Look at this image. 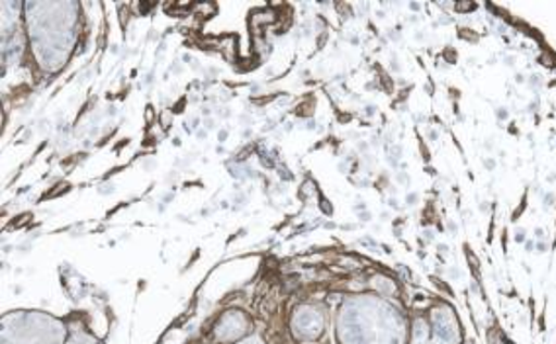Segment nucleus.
<instances>
[{
  "mask_svg": "<svg viewBox=\"0 0 556 344\" xmlns=\"http://www.w3.org/2000/svg\"><path fill=\"white\" fill-rule=\"evenodd\" d=\"M497 118H500V119H506L507 118L506 109L497 110Z\"/></svg>",
  "mask_w": 556,
  "mask_h": 344,
  "instance_id": "6e6552de",
  "label": "nucleus"
},
{
  "mask_svg": "<svg viewBox=\"0 0 556 344\" xmlns=\"http://www.w3.org/2000/svg\"><path fill=\"white\" fill-rule=\"evenodd\" d=\"M251 331V321L248 315L239 309L226 311L214 327V339L222 344H236L243 341V336Z\"/></svg>",
  "mask_w": 556,
  "mask_h": 344,
  "instance_id": "20e7f679",
  "label": "nucleus"
},
{
  "mask_svg": "<svg viewBox=\"0 0 556 344\" xmlns=\"http://www.w3.org/2000/svg\"><path fill=\"white\" fill-rule=\"evenodd\" d=\"M484 165H486L488 170H492V168H494V161L486 158V161H484Z\"/></svg>",
  "mask_w": 556,
  "mask_h": 344,
  "instance_id": "1a4fd4ad",
  "label": "nucleus"
},
{
  "mask_svg": "<svg viewBox=\"0 0 556 344\" xmlns=\"http://www.w3.org/2000/svg\"><path fill=\"white\" fill-rule=\"evenodd\" d=\"M407 202H409V204H416L417 196H414V194H409V196H407Z\"/></svg>",
  "mask_w": 556,
  "mask_h": 344,
  "instance_id": "9d476101",
  "label": "nucleus"
},
{
  "mask_svg": "<svg viewBox=\"0 0 556 344\" xmlns=\"http://www.w3.org/2000/svg\"><path fill=\"white\" fill-rule=\"evenodd\" d=\"M324 331H326L324 309L312 304L296 307L294 317H292V333L299 341H318Z\"/></svg>",
  "mask_w": 556,
  "mask_h": 344,
  "instance_id": "7ed1b4c3",
  "label": "nucleus"
},
{
  "mask_svg": "<svg viewBox=\"0 0 556 344\" xmlns=\"http://www.w3.org/2000/svg\"><path fill=\"white\" fill-rule=\"evenodd\" d=\"M556 180V175H551V177H548V182H555Z\"/></svg>",
  "mask_w": 556,
  "mask_h": 344,
  "instance_id": "f8f14e48",
  "label": "nucleus"
},
{
  "mask_svg": "<svg viewBox=\"0 0 556 344\" xmlns=\"http://www.w3.org/2000/svg\"><path fill=\"white\" fill-rule=\"evenodd\" d=\"M553 202H555V196H553V194H546L545 206H553Z\"/></svg>",
  "mask_w": 556,
  "mask_h": 344,
  "instance_id": "0eeeda50",
  "label": "nucleus"
},
{
  "mask_svg": "<svg viewBox=\"0 0 556 344\" xmlns=\"http://www.w3.org/2000/svg\"><path fill=\"white\" fill-rule=\"evenodd\" d=\"M341 344H407V319L384 297L357 295L339 309Z\"/></svg>",
  "mask_w": 556,
  "mask_h": 344,
  "instance_id": "f257e3e1",
  "label": "nucleus"
},
{
  "mask_svg": "<svg viewBox=\"0 0 556 344\" xmlns=\"http://www.w3.org/2000/svg\"><path fill=\"white\" fill-rule=\"evenodd\" d=\"M429 139H438V131H428Z\"/></svg>",
  "mask_w": 556,
  "mask_h": 344,
  "instance_id": "9b49d317",
  "label": "nucleus"
},
{
  "mask_svg": "<svg viewBox=\"0 0 556 344\" xmlns=\"http://www.w3.org/2000/svg\"><path fill=\"white\" fill-rule=\"evenodd\" d=\"M67 329L41 311H16L2 317V344H65Z\"/></svg>",
  "mask_w": 556,
  "mask_h": 344,
  "instance_id": "f03ea898",
  "label": "nucleus"
},
{
  "mask_svg": "<svg viewBox=\"0 0 556 344\" xmlns=\"http://www.w3.org/2000/svg\"><path fill=\"white\" fill-rule=\"evenodd\" d=\"M65 344H102L100 341H97L92 334L87 333L85 329H73L70 331V336H67V341Z\"/></svg>",
  "mask_w": 556,
  "mask_h": 344,
  "instance_id": "39448f33",
  "label": "nucleus"
},
{
  "mask_svg": "<svg viewBox=\"0 0 556 344\" xmlns=\"http://www.w3.org/2000/svg\"><path fill=\"white\" fill-rule=\"evenodd\" d=\"M236 344H265V341L257 336V334H253V336H249V339H243V341H239Z\"/></svg>",
  "mask_w": 556,
  "mask_h": 344,
  "instance_id": "423d86ee",
  "label": "nucleus"
}]
</instances>
